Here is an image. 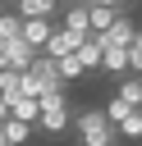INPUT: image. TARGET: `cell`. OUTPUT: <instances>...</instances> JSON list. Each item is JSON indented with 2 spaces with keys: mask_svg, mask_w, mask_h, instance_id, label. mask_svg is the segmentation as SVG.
Instances as JSON below:
<instances>
[{
  "mask_svg": "<svg viewBox=\"0 0 142 146\" xmlns=\"http://www.w3.org/2000/svg\"><path fill=\"white\" fill-rule=\"evenodd\" d=\"M73 132H78L82 141H119V128H115V119L105 114V105L78 110V114H73Z\"/></svg>",
  "mask_w": 142,
  "mask_h": 146,
  "instance_id": "obj_1",
  "label": "cell"
},
{
  "mask_svg": "<svg viewBox=\"0 0 142 146\" xmlns=\"http://www.w3.org/2000/svg\"><path fill=\"white\" fill-rule=\"evenodd\" d=\"M73 105H69V91H50V96H41V119H37V128L41 132H50V137H60V132H69L73 128Z\"/></svg>",
  "mask_w": 142,
  "mask_h": 146,
  "instance_id": "obj_2",
  "label": "cell"
},
{
  "mask_svg": "<svg viewBox=\"0 0 142 146\" xmlns=\"http://www.w3.org/2000/svg\"><path fill=\"white\" fill-rule=\"evenodd\" d=\"M37 55H41V50H37L27 36H5V41H0V68H32Z\"/></svg>",
  "mask_w": 142,
  "mask_h": 146,
  "instance_id": "obj_3",
  "label": "cell"
},
{
  "mask_svg": "<svg viewBox=\"0 0 142 146\" xmlns=\"http://www.w3.org/2000/svg\"><path fill=\"white\" fill-rule=\"evenodd\" d=\"M87 36H92V32H78V27H64V23H55V36H50L46 55H55V59H64V55H78Z\"/></svg>",
  "mask_w": 142,
  "mask_h": 146,
  "instance_id": "obj_4",
  "label": "cell"
},
{
  "mask_svg": "<svg viewBox=\"0 0 142 146\" xmlns=\"http://www.w3.org/2000/svg\"><path fill=\"white\" fill-rule=\"evenodd\" d=\"M5 114H14V119H27V123H37V119H41V100H37V96H27V91H18V96L0 100V119H5Z\"/></svg>",
  "mask_w": 142,
  "mask_h": 146,
  "instance_id": "obj_5",
  "label": "cell"
},
{
  "mask_svg": "<svg viewBox=\"0 0 142 146\" xmlns=\"http://www.w3.org/2000/svg\"><path fill=\"white\" fill-rule=\"evenodd\" d=\"M96 36H101L105 46H133V36H137V23H133L128 14H119V18H115L105 32H96Z\"/></svg>",
  "mask_w": 142,
  "mask_h": 146,
  "instance_id": "obj_6",
  "label": "cell"
},
{
  "mask_svg": "<svg viewBox=\"0 0 142 146\" xmlns=\"http://www.w3.org/2000/svg\"><path fill=\"white\" fill-rule=\"evenodd\" d=\"M60 23L64 27H78V32H92V5L87 0H69L60 9Z\"/></svg>",
  "mask_w": 142,
  "mask_h": 146,
  "instance_id": "obj_7",
  "label": "cell"
},
{
  "mask_svg": "<svg viewBox=\"0 0 142 146\" xmlns=\"http://www.w3.org/2000/svg\"><path fill=\"white\" fill-rule=\"evenodd\" d=\"M23 36H27L37 50H46L50 36H55V18H23Z\"/></svg>",
  "mask_w": 142,
  "mask_h": 146,
  "instance_id": "obj_8",
  "label": "cell"
},
{
  "mask_svg": "<svg viewBox=\"0 0 142 146\" xmlns=\"http://www.w3.org/2000/svg\"><path fill=\"white\" fill-rule=\"evenodd\" d=\"M14 9L23 18H55L64 9V0H14Z\"/></svg>",
  "mask_w": 142,
  "mask_h": 146,
  "instance_id": "obj_9",
  "label": "cell"
},
{
  "mask_svg": "<svg viewBox=\"0 0 142 146\" xmlns=\"http://www.w3.org/2000/svg\"><path fill=\"white\" fill-rule=\"evenodd\" d=\"M32 128H37V123H27V119H14V114H5V123H0V137H5V141H18V146H27Z\"/></svg>",
  "mask_w": 142,
  "mask_h": 146,
  "instance_id": "obj_10",
  "label": "cell"
},
{
  "mask_svg": "<svg viewBox=\"0 0 142 146\" xmlns=\"http://www.w3.org/2000/svg\"><path fill=\"white\" fill-rule=\"evenodd\" d=\"M115 96H124V100H128L133 110H142V73H128V78H119Z\"/></svg>",
  "mask_w": 142,
  "mask_h": 146,
  "instance_id": "obj_11",
  "label": "cell"
},
{
  "mask_svg": "<svg viewBox=\"0 0 142 146\" xmlns=\"http://www.w3.org/2000/svg\"><path fill=\"white\" fill-rule=\"evenodd\" d=\"M119 14H124L119 5H92V32H105V27H110Z\"/></svg>",
  "mask_w": 142,
  "mask_h": 146,
  "instance_id": "obj_12",
  "label": "cell"
},
{
  "mask_svg": "<svg viewBox=\"0 0 142 146\" xmlns=\"http://www.w3.org/2000/svg\"><path fill=\"white\" fill-rule=\"evenodd\" d=\"M23 91V68H0V100Z\"/></svg>",
  "mask_w": 142,
  "mask_h": 146,
  "instance_id": "obj_13",
  "label": "cell"
},
{
  "mask_svg": "<svg viewBox=\"0 0 142 146\" xmlns=\"http://www.w3.org/2000/svg\"><path fill=\"white\" fill-rule=\"evenodd\" d=\"M119 137H124V141H142V110H128V114H124Z\"/></svg>",
  "mask_w": 142,
  "mask_h": 146,
  "instance_id": "obj_14",
  "label": "cell"
},
{
  "mask_svg": "<svg viewBox=\"0 0 142 146\" xmlns=\"http://www.w3.org/2000/svg\"><path fill=\"white\" fill-rule=\"evenodd\" d=\"M60 73H64V82H73V78H87V64H82L78 55H64V59H60Z\"/></svg>",
  "mask_w": 142,
  "mask_h": 146,
  "instance_id": "obj_15",
  "label": "cell"
},
{
  "mask_svg": "<svg viewBox=\"0 0 142 146\" xmlns=\"http://www.w3.org/2000/svg\"><path fill=\"white\" fill-rule=\"evenodd\" d=\"M128 59H133V73H142V27H137V36L128 46Z\"/></svg>",
  "mask_w": 142,
  "mask_h": 146,
  "instance_id": "obj_16",
  "label": "cell"
},
{
  "mask_svg": "<svg viewBox=\"0 0 142 146\" xmlns=\"http://www.w3.org/2000/svg\"><path fill=\"white\" fill-rule=\"evenodd\" d=\"M92 5H119V9H128L133 0H92Z\"/></svg>",
  "mask_w": 142,
  "mask_h": 146,
  "instance_id": "obj_17",
  "label": "cell"
},
{
  "mask_svg": "<svg viewBox=\"0 0 142 146\" xmlns=\"http://www.w3.org/2000/svg\"><path fill=\"white\" fill-rule=\"evenodd\" d=\"M0 146H18V141H5V137H0Z\"/></svg>",
  "mask_w": 142,
  "mask_h": 146,
  "instance_id": "obj_18",
  "label": "cell"
},
{
  "mask_svg": "<svg viewBox=\"0 0 142 146\" xmlns=\"http://www.w3.org/2000/svg\"><path fill=\"white\" fill-rule=\"evenodd\" d=\"M64 5H69V0H64ZM87 5H92V0H87Z\"/></svg>",
  "mask_w": 142,
  "mask_h": 146,
  "instance_id": "obj_19",
  "label": "cell"
}]
</instances>
